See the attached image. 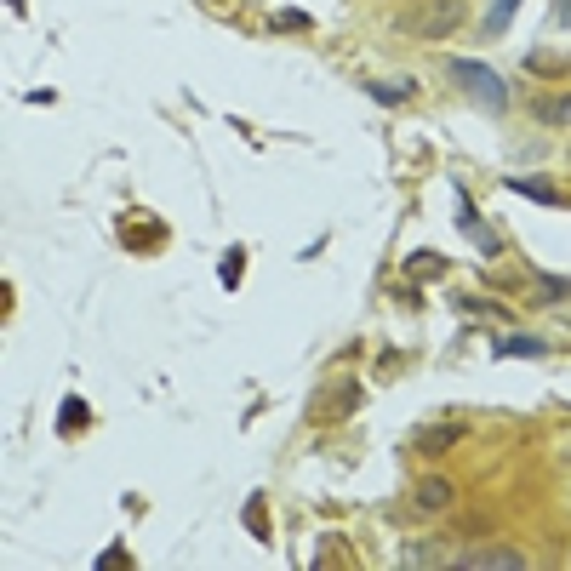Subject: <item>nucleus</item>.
<instances>
[{
    "label": "nucleus",
    "mask_w": 571,
    "mask_h": 571,
    "mask_svg": "<svg viewBox=\"0 0 571 571\" xmlns=\"http://www.w3.org/2000/svg\"><path fill=\"white\" fill-rule=\"evenodd\" d=\"M372 103H389V109H394V103H406L412 97V87H406V80H372Z\"/></svg>",
    "instance_id": "9b49d317"
},
{
    "label": "nucleus",
    "mask_w": 571,
    "mask_h": 571,
    "mask_svg": "<svg viewBox=\"0 0 571 571\" xmlns=\"http://www.w3.org/2000/svg\"><path fill=\"white\" fill-rule=\"evenodd\" d=\"M309 12H274V29H303Z\"/></svg>",
    "instance_id": "2eb2a0df"
},
{
    "label": "nucleus",
    "mask_w": 571,
    "mask_h": 571,
    "mask_svg": "<svg viewBox=\"0 0 571 571\" xmlns=\"http://www.w3.org/2000/svg\"><path fill=\"white\" fill-rule=\"evenodd\" d=\"M457 440H463V423H452V429H423L417 434V452L423 457H440L446 446H457Z\"/></svg>",
    "instance_id": "6e6552de"
},
{
    "label": "nucleus",
    "mask_w": 571,
    "mask_h": 571,
    "mask_svg": "<svg viewBox=\"0 0 571 571\" xmlns=\"http://www.w3.org/2000/svg\"><path fill=\"white\" fill-rule=\"evenodd\" d=\"M452 497H457V492H452V480H440V474L417 485V509H423V515H440V509H452Z\"/></svg>",
    "instance_id": "0eeeda50"
},
{
    "label": "nucleus",
    "mask_w": 571,
    "mask_h": 571,
    "mask_svg": "<svg viewBox=\"0 0 571 571\" xmlns=\"http://www.w3.org/2000/svg\"><path fill=\"white\" fill-rule=\"evenodd\" d=\"M503 189H509V195H520V200H537V206H566V195L560 189H548V178H503Z\"/></svg>",
    "instance_id": "20e7f679"
},
{
    "label": "nucleus",
    "mask_w": 571,
    "mask_h": 571,
    "mask_svg": "<svg viewBox=\"0 0 571 571\" xmlns=\"http://www.w3.org/2000/svg\"><path fill=\"white\" fill-rule=\"evenodd\" d=\"M57 429H63V434H69V429H87V400H75V394L63 400V412H57Z\"/></svg>",
    "instance_id": "f8f14e48"
},
{
    "label": "nucleus",
    "mask_w": 571,
    "mask_h": 571,
    "mask_svg": "<svg viewBox=\"0 0 571 571\" xmlns=\"http://www.w3.org/2000/svg\"><path fill=\"white\" fill-rule=\"evenodd\" d=\"M555 17H560V24H571V0H560V6H555Z\"/></svg>",
    "instance_id": "dca6fc26"
},
{
    "label": "nucleus",
    "mask_w": 571,
    "mask_h": 571,
    "mask_svg": "<svg viewBox=\"0 0 571 571\" xmlns=\"http://www.w3.org/2000/svg\"><path fill=\"white\" fill-rule=\"evenodd\" d=\"M446 69H452V80L480 103L485 115H509V87H503L497 69H485V63H474V57H452Z\"/></svg>",
    "instance_id": "f257e3e1"
},
{
    "label": "nucleus",
    "mask_w": 571,
    "mask_h": 571,
    "mask_svg": "<svg viewBox=\"0 0 571 571\" xmlns=\"http://www.w3.org/2000/svg\"><path fill=\"white\" fill-rule=\"evenodd\" d=\"M457 566H469V571H480V566H492V571H520L525 555H520V548H480V555H463Z\"/></svg>",
    "instance_id": "39448f33"
},
{
    "label": "nucleus",
    "mask_w": 571,
    "mask_h": 571,
    "mask_svg": "<svg viewBox=\"0 0 571 571\" xmlns=\"http://www.w3.org/2000/svg\"><path fill=\"white\" fill-rule=\"evenodd\" d=\"M457 229H463V235H469L474 246H480V258H497V251H503V240L492 235V229H485L480 218H474V206H469V195H457Z\"/></svg>",
    "instance_id": "7ed1b4c3"
},
{
    "label": "nucleus",
    "mask_w": 571,
    "mask_h": 571,
    "mask_svg": "<svg viewBox=\"0 0 571 571\" xmlns=\"http://www.w3.org/2000/svg\"><path fill=\"white\" fill-rule=\"evenodd\" d=\"M463 17H469V6H463V0H434V6H423V12H417V24H412V29H417L423 40H446V35L463 24Z\"/></svg>",
    "instance_id": "f03ea898"
},
{
    "label": "nucleus",
    "mask_w": 571,
    "mask_h": 571,
    "mask_svg": "<svg viewBox=\"0 0 571 571\" xmlns=\"http://www.w3.org/2000/svg\"><path fill=\"white\" fill-rule=\"evenodd\" d=\"M532 115L548 120V126H571V92H560V97H537Z\"/></svg>",
    "instance_id": "1a4fd4ad"
},
{
    "label": "nucleus",
    "mask_w": 571,
    "mask_h": 571,
    "mask_svg": "<svg viewBox=\"0 0 571 571\" xmlns=\"http://www.w3.org/2000/svg\"><path fill=\"white\" fill-rule=\"evenodd\" d=\"M537 291L543 298H571V280L566 274H537Z\"/></svg>",
    "instance_id": "4468645a"
},
{
    "label": "nucleus",
    "mask_w": 571,
    "mask_h": 571,
    "mask_svg": "<svg viewBox=\"0 0 571 571\" xmlns=\"http://www.w3.org/2000/svg\"><path fill=\"white\" fill-rule=\"evenodd\" d=\"M240 263H246V251H240V246H229V251H223V263H218L223 286H240Z\"/></svg>",
    "instance_id": "ddd939ff"
},
{
    "label": "nucleus",
    "mask_w": 571,
    "mask_h": 571,
    "mask_svg": "<svg viewBox=\"0 0 571 571\" xmlns=\"http://www.w3.org/2000/svg\"><path fill=\"white\" fill-rule=\"evenodd\" d=\"M497 361H520V354H525V361H543V354H548V343H543V337H497Z\"/></svg>",
    "instance_id": "423d86ee"
},
{
    "label": "nucleus",
    "mask_w": 571,
    "mask_h": 571,
    "mask_svg": "<svg viewBox=\"0 0 571 571\" xmlns=\"http://www.w3.org/2000/svg\"><path fill=\"white\" fill-rule=\"evenodd\" d=\"M515 12H520V0H492V12H485V17H480V29H485V35H492V40H497L503 29H509V17H515Z\"/></svg>",
    "instance_id": "9d476101"
}]
</instances>
